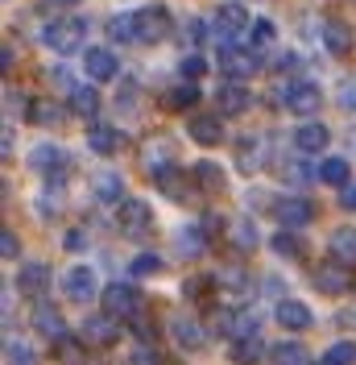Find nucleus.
<instances>
[{"instance_id": "1", "label": "nucleus", "mask_w": 356, "mask_h": 365, "mask_svg": "<svg viewBox=\"0 0 356 365\" xmlns=\"http://www.w3.org/2000/svg\"><path fill=\"white\" fill-rule=\"evenodd\" d=\"M207 25H211V34H216V42L220 46H232L236 38H245L248 29H253V17H248L245 0H224V4L211 9Z\"/></svg>"}, {"instance_id": "2", "label": "nucleus", "mask_w": 356, "mask_h": 365, "mask_svg": "<svg viewBox=\"0 0 356 365\" xmlns=\"http://www.w3.org/2000/svg\"><path fill=\"white\" fill-rule=\"evenodd\" d=\"M83 42H88V17H54L42 29V46L54 54H79L88 50Z\"/></svg>"}, {"instance_id": "3", "label": "nucleus", "mask_w": 356, "mask_h": 365, "mask_svg": "<svg viewBox=\"0 0 356 365\" xmlns=\"http://www.w3.org/2000/svg\"><path fill=\"white\" fill-rule=\"evenodd\" d=\"M220 71H224V79L228 83H248L257 71H261V50H253V46H241V42H232V46H220Z\"/></svg>"}, {"instance_id": "4", "label": "nucleus", "mask_w": 356, "mask_h": 365, "mask_svg": "<svg viewBox=\"0 0 356 365\" xmlns=\"http://www.w3.org/2000/svg\"><path fill=\"white\" fill-rule=\"evenodd\" d=\"M137 42L141 46H162L170 34H174V13L166 4H145L137 9Z\"/></svg>"}, {"instance_id": "5", "label": "nucleus", "mask_w": 356, "mask_h": 365, "mask_svg": "<svg viewBox=\"0 0 356 365\" xmlns=\"http://www.w3.org/2000/svg\"><path fill=\"white\" fill-rule=\"evenodd\" d=\"M273 100L286 104L294 116H315L319 104H323V91H319V83H311V79H290L282 91L273 88Z\"/></svg>"}, {"instance_id": "6", "label": "nucleus", "mask_w": 356, "mask_h": 365, "mask_svg": "<svg viewBox=\"0 0 356 365\" xmlns=\"http://www.w3.org/2000/svg\"><path fill=\"white\" fill-rule=\"evenodd\" d=\"M29 166H33L38 175H46V182H58L63 175H67L70 154L63 150V145H54V141H42V145H33V154H29Z\"/></svg>"}, {"instance_id": "7", "label": "nucleus", "mask_w": 356, "mask_h": 365, "mask_svg": "<svg viewBox=\"0 0 356 365\" xmlns=\"http://www.w3.org/2000/svg\"><path fill=\"white\" fill-rule=\"evenodd\" d=\"M83 71H88L91 83H112L120 75V58L112 46H88L83 50Z\"/></svg>"}, {"instance_id": "8", "label": "nucleus", "mask_w": 356, "mask_h": 365, "mask_svg": "<svg viewBox=\"0 0 356 365\" xmlns=\"http://www.w3.org/2000/svg\"><path fill=\"white\" fill-rule=\"evenodd\" d=\"M273 220H278V228H303L315 220V204L307 195H282V200H273Z\"/></svg>"}, {"instance_id": "9", "label": "nucleus", "mask_w": 356, "mask_h": 365, "mask_svg": "<svg viewBox=\"0 0 356 365\" xmlns=\"http://www.w3.org/2000/svg\"><path fill=\"white\" fill-rule=\"evenodd\" d=\"M58 287H63V295H67L70 303H91V299H95V270H91V266H70Z\"/></svg>"}, {"instance_id": "10", "label": "nucleus", "mask_w": 356, "mask_h": 365, "mask_svg": "<svg viewBox=\"0 0 356 365\" xmlns=\"http://www.w3.org/2000/svg\"><path fill=\"white\" fill-rule=\"evenodd\" d=\"M116 225H120L125 237H141V232H150V225H154V212H150L145 200H125V204H120V216H116Z\"/></svg>"}, {"instance_id": "11", "label": "nucleus", "mask_w": 356, "mask_h": 365, "mask_svg": "<svg viewBox=\"0 0 356 365\" xmlns=\"http://www.w3.org/2000/svg\"><path fill=\"white\" fill-rule=\"evenodd\" d=\"M133 312H137V291L129 287V282H112V287H104V316L129 319Z\"/></svg>"}, {"instance_id": "12", "label": "nucleus", "mask_w": 356, "mask_h": 365, "mask_svg": "<svg viewBox=\"0 0 356 365\" xmlns=\"http://www.w3.org/2000/svg\"><path fill=\"white\" fill-rule=\"evenodd\" d=\"M328 141H332V133H328V125H319V120H303V125L294 129V150H298L303 158L328 150Z\"/></svg>"}, {"instance_id": "13", "label": "nucleus", "mask_w": 356, "mask_h": 365, "mask_svg": "<svg viewBox=\"0 0 356 365\" xmlns=\"http://www.w3.org/2000/svg\"><path fill=\"white\" fill-rule=\"evenodd\" d=\"M323 50L335 54V58L352 54V29H348L344 17H323Z\"/></svg>"}, {"instance_id": "14", "label": "nucleus", "mask_w": 356, "mask_h": 365, "mask_svg": "<svg viewBox=\"0 0 356 365\" xmlns=\"http://www.w3.org/2000/svg\"><path fill=\"white\" fill-rule=\"evenodd\" d=\"M88 150L100 154V158H116V154L125 150V133L112 129V125H91L88 129Z\"/></svg>"}, {"instance_id": "15", "label": "nucleus", "mask_w": 356, "mask_h": 365, "mask_svg": "<svg viewBox=\"0 0 356 365\" xmlns=\"http://www.w3.org/2000/svg\"><path fill=\"white\" fill-rule=\"evenodd\" d=\"M248 104H253L248 83H220V91H216V113L220 116H241Z\"/></svg>"}, {"instance_id": "16", "label": "nucleus", "mask_w": 356, "mask_h": 365, "mask_svg": "<svg viewBox=\"0 0 356 365\" xmlns=\"http://www.w3.org/2000/svg\"><path fill=\"white\" fill-rule=\"evenodd\" d=\"M278 324L282 328H290V332H307L315 324V316H311V307L307 303H298V299H278Z\"/></svg>"}, {"instance_id": "17", "label": "nucleus", "mask_w": 356, "mask_h": 365, "mask_svg": "<svg viewBox=\"0 0 356 365\" xmlns=\"http://www.w3.org/2000/svg\"><path fill=\"white\" fill-rule=\"evenodd\" d=\"M187 133L195 137L199 145L211 150V145L224 141V116H191V120H187Z\"/></svg>"}, {"instance_id": "18", "label": "nucleus", "mask_w": 356, "mask_h": 365, "mask_svg": "<svg viewBox=\"0 0 356 365\" xmlns=\"http://www.w3.org/2000/svg\"><path fill=\"white\" fill-rule=\"evenodd\" d=\"M315 287H319L323 295H340V291H348V287H352V278H348V266H340V262H328V266H319V270H315Z\"/></svg>"}, {"instance_id": "19", "label": "nucleus", "mask_w": 356, "mask_h": 365, "mask_svg": "<svg viewBox=\"0 0 356 365\" xmlns=\"http://www.w3.org/2000/svg\"><path fill=\"white\" fill-rule=\"evenodd\" d=\"M328 250H332V262H340V266H356V228L352 225L335 228L332 237H328Z\"/></svg>"}, {"instance_id": "20", "label": "nucleus", "mask_w": 356, "mask_h": 365, "mask_svg": "<svg viewBox=\"0 0 356 365\" xmlns=\"http://www.w3.org/2000/svg\"><path fill=\"white\" fill-rule=\"evenodd\" d=\"M70 113L83 116V120L100 116V91H95V83H75L70 88Z\"/></svg>"}, {"instance_id": "21", "label": "nucleus", "mask_w": 356, "mask_h": 365, "mask_svg": "<svg viewBox=\"0 0 356 365\" xmlns=\"http://www.w3.org/2000/svg\"><path fill=\"white\" fill-rule=\"evenodd\" d=\"M228 237H232V250L236 253H253L261 245V232H257V225H253L248 216H236L232 228H228Z\"/></svg>"}, {"instance_id": "22", "label": "nucleus", "mask_w": 356, "mask_h": 365, "mask_svg": "<svg viewBox=\"0 0 356 365\" xmlns=\"http://www.w3.org/2000/svg\"><path fill=\"white\" fill-rule=\"evenodd\" d=\"M46 282H50V270H46V262H25L21 274H17V287H21L29 299H38L46 291Z\"/></svg>"}, {"instance_id": "23", "label": "nucleus", "mask_w": 356, "mask_h": 365, "mask_svg": "<svg viewBox=\"0 0 356 365\" xmlns=\"http://www.w3.org/2000/svg\"><path fill=\"white\" fill-rule=\"evenodd\" d=\"M261 162H266V154H261V137L248 133L236 141V166L245 170V175H253V170H261Z\"/></svg>"}, {"instance_id": "24", "label": "nucleus", "mask_w": 356, "mask_h": 365, "mask_svg": "<svg viewBox=\"0 0 356 365\" xmlns=\"http://www.w3.org/2000/svg\"><path fill=\"white\" fill-rule=\"evenodd\" d=\"M220 332H228L232 341H248V336H257V316H245V312H224V316H220Z\"/></svg>"}, {"instance_id": "25", "label": "nucleus", "mask_w": 356, "mask_h": 365, "mask_svg": "<svg viewBox=\"0 0 356 365\" xmlns=\"http://www.w3.org/2000/svg\"><path fill=\"white\" fill-rule=\"evenodd\" d=\"M79 336H83L88 344H112L116 341V319L112 316H88Z\"/></svg>"}, {"instance_id": "26", "label": "nucleus", "mask_w": 356, "mask_h": 365, "mask_svg": "<svg viewBox=\"0 0 356 365\" xmlns=\"http://www.w3.org/2000/svg\"><path fill=\"white\" fill-rule=\"evenodd\" d=\"M141 162H145V170L157 175V170H166V166H174V154H170V141L166 137H154L145 150H141Z\"/></svg>"}, {"instance_id": "27", "label": "nucleus", "mask_w": 356, "mask_h": 365, "mask_svg": "<svg viewBox=\"0 0 356 365\" xmlns=\"http://www.w3.org/2000/svg\"><path fill=\"white\" fill-rule=\"evenodd\" d=\"M33 328H38L42 336H50V341H63V336H67L63 316H58L54 307H46V303H38V307H33Z\"/></svg>"}, {"instance_id": "28", "label": "nucleus", "mask_w": 356, "mask_h": 365, "mask_svg": "<svg viewBox=\"0 0 356 365\" xmlns=\"http://www.w3.org/2000/svg\"><path fill=\"white\" fill-rule=\"evenodd\" d=\"M91 191H95L100 204H125V179L120 175H95Z\"/></svg>"}, {"instance_id": "29", "label": "nucleus", "mask_w": 356, "mask_h": 365, "mask_svg": "<svg viewBox=\"0 0 356 365\" xmlns=\"http://www.w3.org/2000/svg\"><path fill=\"white\" fill-rule=\"evenodd\" d=\"M174 245H178V253H182V257H199L203 250H207V232H203V228H178L174 232Z\"/></svg>"}, {"instance_id": "30", "label": "nucleus", "mask_w": 356, "mask_h": 365, "mask_svg": "<svg viewBox=\"0 0 356 365\" xmlns=\"http://www.w3.org/2000/svg\"><path fill=\"white\" fill-rule=\"evenodd\" d=\"M174 341L182 344V349H191V353H195V349H203V341H207V336H203V328L191 316H178L174 319Z\"/></svg>"}, {"instance_id": "31", "label": "nucleus", "mask_w": 356, "mask_h": 365, "mask_svg": "<svg viewBox=\"0 0 356 365\" xmlns=\"http://www.w3.org/2000/svg\"><path fill=\"white\" fill-rule=\"evenodd\" d=\"M191 175L199 179L203 191H220V187H224V166H220V162H211V158L195 162V166H191Z\"/></svg>"}, {"instance_id": "32", "label": "nucleus", "mask_w": 356, "mask_h": 365, "mask_svg": "<svg viewBox=\"0 0 356 365\" xmlns=\"http://www.w3.org/2000/svg\"><path fill=\"white\" fill-rule=\"evenodd\" d=\"M108 38L116 46L137 42V17L133 13H116V17H108Z\"/></svg>"}, {"instance_id": "33", "label": "nucleus", "mask_w": 356, "mask_h": 365, "mask_svg": "<svg viewBox=\"0 0 356 365\" xmlns=\"http://www.w3.org/2000/svg\"><path fill=\"white\" fill-rule=\"evenodd\" d=\"M195 104H199V88L191 79H182L166 91V108H195Z\"/></svg>"}, {"instance_id": "34", "label": "nucleus", "mask_w": 356, "mask_h": 365, "mask_svg": "<svg viewBox=\"0 0 356 365\" xmlns=\"http://www.w3.org/2000/svg\"><path fill=\"white\" fill-rule=\"evenodd\" d=\"M348 175H352V166H348V158H328L323 166H319V179L332 182V187H348Z\"/></svg>"}, {"instance_id": "35", "label": "nucleus", "mask_w": 356, "mask_h": 365, "mask_svg": "<svg viewBox=\"0 0 356 365\" xmlns=\"http://www.w3.org/2000/svg\"><path fill=\"white\" fill-rule=\"evenodd\" d=\"M83 344L88 341H75V336L54 341V361L58 365H83Z\"/></svg>"}, {"instance_id": "36", "label": "nucleus", "mask_w": 356, "mask_h": 365, "mask_svg": "<svg viewBox=\"0 0 356 365\" xmlns=\"http://www.w3.org/2000/svg\"><path fill=\"white\" fill-rule=\"evenodd\" d=\"M154 179H157V187H162V195H170V200H182V195H187V187H182V170H178V162H174V166H166V170H157Z\"/></svg>"}, {"instance_id": "37", "label": "nucleus", "mask_w": 356, "mask_h": 365, "mask_svg": "<svg viewBox=\"0 0 356 365\" xmlns=\"http://www.w3.org/2000/svg\"><path fill=\"white\" fill-rule=\"evenodd\" d=\"M273 365H311V357H307V349L298 341H286L273 349Z\"/></svg>"}, {"instance_id": "38", "label": "nucleus", "mask_w": 356, "mask_h": 365, "mask_svg": "<svg viewBox=\"0 0 356 365\" xmlns=\"http://www.w3.org/2000/svg\"><path fill=\"white\" fill-rule=\"evenodd\" d=\"M273 38H278V25L269 21V17H257L253 29H248V46H253V50H266Z\"/></svg>"}, {"instance_id": "39", "label": "nucleus", "mask_w": 356, "mask_h": 365, "mask_svg": "<svg viewBox=\"0 0 356 365\" xmlns=\"http://www.w3.org/2000/svg\"><path fill=\"white\" fill-rule=\"evenodd\" d=\"M232 361H236V365L261 361V341H257V336H248V341H236V344H232Z\"/></svg>"}, {"instance_id": "40", "label": "nucleus", "mask_w": 356, "mask_h": 365, "mask_svg": "<svg viewBox=\"0 0 356 365\" xmlns=\"http://www.w3.org/2000/svg\"><path fill=\"white\" fill-rule=\"evenodd\" d=\"M323 365H356V344L352 341H335L323 353Z\"/></svg>"}, {"instance_id": "41", "label": "nucleus", "mask_w": 356, "mask_h": 365, "mask_svg": "<svg viewBox=\"0 0 356 365\" xmlns=\"http://www.w3.org/2000/svg\"><path fill=\"white\" fill-rule=\"evenodd\" d=\"M29 120H38V125H58L63 113H58V104H50V100H33V104H29Z\"/></svg>"}, {"instance_id": "42", "label": "nucleus", "mask_w": 356, "mask_h": 365, "mask_svg": "<svg viewBox=\"0 0 356 365\" xmlns=\"http://www.w3.org/2000/svg\"><path fill=\"white\" fill-rule=\"evenodd\" d=\"M4 365H38V357H33V349L21 341H9L4 344Z\"/></svg>"}, {"instance_id": "43", "label": "nucleus", "mask_w": 356, "mask_h": 365, "mask_svg": "<svg viewBox=\"0 0 356 365\" xmlns=\"http://www.w3.org/2000/svg\"><path fill=\"white\" fill-rule=\"evenodd\" d=\"M273 253H278V257H298L303 245H298V237H294L290 228H282V232H273Z\"/></svg>"}, {"instance_id": "44", "label": "nucleus", "mask_w": 356, "mask_h": 365, "mask_svg": "<svg viewBox=\"0 0 356 365\" xmlns=\"http://www.w3.org/2000/svg\"><path fill=\"white\" fill-rule=\"evenodd\" d=\"M311 175H315L311 162H290V166H286V179L294 182V187H307V182H311Z\"/></svg>"}, {"instance_id": "45", "label": "nucleus", "mask_w": 356, "mask_h": 365, "mask_svg": "<svg viewBox=\"0 0 356 365\" xmlns=\"http://www.w3.org/2000/svg\"><path fill=\"white\" fill-rule=\"evenodd\" d=\"M182 75H187V79H191V83H195V79H199L203 71H207V58H203V54H187V58H182Z\"/></svg>"}, {"instance_id": "46", "label": "nucleus", "mask_w": 356, "mask_h": 365, "mask_svg": "<svg viewBox=\"0 0 356 365\" xmlns=\"http://www.w3.org/2000/svg\"><path fill=\"white\" fill-rule=\"evenodd\" d=\"M157 270H162V262H157L154 253H137L133 257V274L137 278H141V274H157Z\"/></svg>"}, {"instance_id": "47", "label": "nucleus", "mask_w": 356, "mask_h": 365, "mask_svg": "<svg viewBox=\"0 0 356 365\" xmlns=\"http://www.w3.org/2000/svg\"><path fill=\"white\" fill-rule=\"evenodd\" d=\"M340 108L344 113H356V79H344L340 83Z\"/></svg>"}, {"instance_id": "48", "label": "nucleus", "mask_w": 356, "mask_h": 365, "mask_svg": "<svg viewBox=\"0 0 356 365\" xmlns=\"http://www.w3.org/2000/svg\"><path fill=\"white\" fill-rule=\"evenodd\" d=\"M13 63H17V46L4 42V46H0V71L9 75V71H13Z\"/></svg>"}, {"instance_id": "49", "label": "nucleus", "mask_w": 356, "mask_h": 365, "mask_svg": "<svg viewBox=\"0 0 356 365\" xmlns=\"http://www.w3.org/2000/svg\"><path fill=\"white\" fill-rule=\"evenodd\" d=\"M0 253H4V257H17V237H13V232H9V228H4V232H0Z\"/></svg>"}, {"instance_id": "50", "label": "nucleus", "mask_w": 356, "mask_h": 365, "mask_svg": "<svg viewBox=\"0 0 356 365\" xmlns=\"http://www.w3.org/2000/svg\"><path fill=\"white\" fill-rule=\"evenodd\" d=\"M129 365H162V361H157L154 349H137L133 357H129Z\"/></svg>"}, {"instance_id": "51", "label": "nucleus", "mask_w": 356, "mask_h": 365, "mask_svg": "<svg viewBox=\"0 0 356 365\" xmlns=\"http://www.w3.org/2000/svg\"><path fill=\"white\" fill-rule=\"evenodd\" d=\"M199 228H203V232H220V228H224L220 212H207V216H203V220H199Z\"/></svg>"}, {"instance_id": "52", "label": "nucleus", "mask_w": 356, "mask_h": 365, "mask_svg": "<svg viewBox=\"0 0 356 365\" xmlns=\"http://www.w3.org/2000/svg\"><path fill=\"white\" fill-rule=\"evenodd\" d=\"M340 207H348V212H356V182H348V187L340 191Z\"/></svg>"}, {"instance_id": "53", "label": "nucleus", "mask_w": 356, "mask_h": 365, "mask_svg": "<svg viewBox=\"0 0 356 365\" xmlns=\"http://www.w3.org/2000/svg\"><path fill=\"white\" fill-rule=\"evenodd\" d=\"M0 145H4V150H0V154H4V158H9V154H13V129H9V125H4V137H0Z\"/></svg>"}, {"instance_id": "54", "label": "nucleus", "mask_w": 356, "mask_h": 365, "mask_svg": "<svg viewBox=\"0 0 356 365\" xmlns=\"http://www.w3.org/2000/svg\"><path fill=\"white\" fill-rule=\"evenodd\" d=\"M340 324H344V328H356V307H344V312H340Z\"/></svg>"}, {"instance_id": "55", "label": "nucleus", "mask_w": 356, "mask_h": 365, "mask_svg": "<svg viewBox=\"0 0 356 365\" xmlns=\"http://www.w3.org/2000/svg\"><path fill=\"white\" fill-rule=\"evenodd\" d=\"M83 245V232H67V250H79Z\"/></svg>"}, {"instance_id": "56", "label": "nucleus", "mask_w": 356, "mask_h": 365, "mask_svg": "<svg viewBox=\"0 0 356 365\" xmlns=\"http://www.w3.org/2000/svg\"><path fill=\"white\" fill-rule=\"evenodd\" d=\"M344 145H348V150H356V125L348 129V133H344Z\"/></svg>"}, {"instance_id": "57", "label": "nucleus", "mask_w": 356, "mask_h": 365, "mask_svg": "<svg viewBox=\"0 0 356 365\" xmlns=\"http://www.w3.org/2000/svg\"><path fill=\"white\" fill-rule=\"evenodd\" d=\"M46 4H54V9H70V4H79V0H46Z\"/></svg>"}]
</instances>
